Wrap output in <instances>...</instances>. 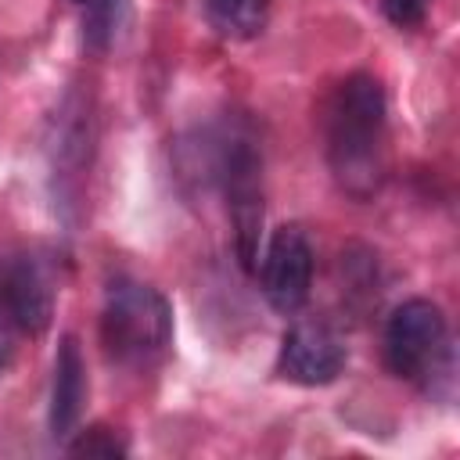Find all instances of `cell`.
Listing matches in <instances>:
<instances>
[{"label":"cell","instance_id":"4","mask_svg":"<svg viewBox=\"0 0 460 460\" xmlns=\"http://www.w3.org/2000/svg\"><path fill=\"white\" fill-rule=\"evenodd\" d=\"M385 363L395 377L413 385H435L438 377H449L453 349H449V327L435 302L410 298L402 302L385 327Z\"/></svg>","mask_w":460,"mask_h":460},{"label":"cell","instance_id":"11","mask_svg":"<svg viewBox=\"0 0 460 460\" xmlns=\"http://www.w3.org/2000/svg\"><path fill=\"white\" fill-rule=\"evenodd\" d=\"M428 7H431V0H381L385 18L392 25H399V29H417L424 22Z\"/></svg>","mask_w":460,"mask_h":460},{"label":"cell","instance_id":"3","mask_svg":"<svg viewBox=\"0 0 460 460\" xmlns=\"http://www.w3.org/2000/svg\"><path fill=\"white\" fill-rule=\"evenodd\" d=\"M101 341L122 367H151L172 341V309L165 295L140 280H111L101 305Z\"/></svg>","mask_w":460,"mask_h":460},{"label":"cell","instance_id":"10","mask_svg":"<svg viewBox=\"0 0 460 460\" xmlns=\"http://www.w3.org/2000/svg\"><path fill=\"white\" fill-rule=\"evenodd\" d=\"M72 453H79V456H122L126 446L108 428H90V431H83L79 442H72Z\"/></svg>","mask_w":460,"mask_h":460},{"label":"cell","instance_id":"12","mask_svg":"<svg viewBox=\"0 0 460 460\" xmlns=\"http://www.w3.org/2000/svg\"><path fill=\"white\" fill-rule=\"evenodd\" d=\"M79 4H93V0H79Z\"/></svg>","mask_w":460,"mask_h":460},{"label":"cell","instance_id":"9","mask_svg":"<svg viewBox=\"0 0 460 460\" xmlns=\"http://www.w3.org/2000/svg\"><path fill=\"white\" fill-rule=\"evenodd\" d=\"M273 0H205V18L223 40H252L266 29Z\"/></svg>","mask_w":460,"mask_h":460},{"label":"cell","instance_id":"7","mask_svg":"<svg viewBox=\"0 0 460 460\" xmlns=\"http://www.w3.org/2000/svg\"><path fill=\"white\" fill-rule=\"evenodd\" d=\"M4 298L14 327L25 334H43L54 316V277L40 255H18L4 280Z\"/></svg>","mask_w":460,"mask_h":460},{"label":"cell","instance_id":"8","mask_svg":"<svg viewBox=\"0 0 460 460\" xmlns=\"http://www.w3.org/2000/svg\"><path fill=\"white\" fill-rule=\"evenodd\" d=\"M83 399H86V363L79 352V341L72 334L61 338L58 356H54V385H50V431L54 438H65L79 413H83Z\"/></svg>","mask_w":460,"mask_h":460},{"label":"cell","instance_id":"6","mask_svg":"<svg viewBox=\"0 0 460 460\" xmlns=\"http://www.w3.org/2000/svg\"><path fill=\"white\" fill-rule=\"evenodd\" d=\"M345 367V341L316 320H302L295 323L284 341H280V356H277V374L284 381L295 385H331Z\"/></svg>","mask_w":460,"mask_h":460},{"label":"cell","instance_id":"2","mask_svg":"<svg viewBox=\"0 0 460 460\" xmlns=\"http://www.w3.org/2000/svg\"><path fill=\"white\" fill-rule=\"evenodd\" d=\"M194 165L205 169L201 176L219 187L226 198V212L237 237V259L252 273L259 259V234H262V151L255 133L234 119L216 129H205L201 140L190 147Z\"/></svg>","mask_w":460,"mask_h":460},{"label":"cell","instance_id":"1","mask_svg":"<svg viewBox=\"0 0 460 460\" xmlns=\"http://www.w3.org/2000/svg\"><path fill=\"white\" fill-rule=\"evenodd\" d=\"M327 165L334 183L370 201L388 169V129H385V90L370 72H352L331 97L327 108Z\"/></svg>","mask_w":460,"mask_h":460},{"label":"cell","instance_id":"5","mask_svg":"<svg viewBox=\"0 0 460 460\" xmlns=\"http://www.w3.org/2000/svg\"><path fill=\"white\" fill-rule=\"evenodd\" d=\"M262 295L277 313H298L313 288V248L298 226H280L262 255Z\"/></svg>","mask_w":460,"mask_h":460}]
</instances>
